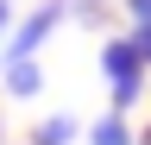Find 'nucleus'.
<instances>
[{
    "label": "nucleus",
    "mask_w": 151,
    "mask_h": 145,
    "mask_svg": "<svg viewBox=\"0 0 151 145\" xmlns=\"http://www.w3.org/2000/svg\"><path fill=\"white\" fill-rule=\"evenodd\" d=\"M120 6H126V19H132V32H145V25H151V0H120Z\"/></svg>",
    "instance_id": "nucleus-7"
},
{
    "label": "nucleus",
    "mask_w": 151,
    "mask_h": 145,
    "mask_svg": "<svg viewBox=\"0 0 151 145\" xmlns=\"http://www.w3.org/2000/svg\"><path fill=\"white\" fill-rule=\"evenodd\" d=\"M69 19V0H44V6H32L25 19H13V32H6V63H25V57H38V50H44V38L57 25Z\"/></svg>",
    "instance_id": "nucleus-2"
},
{
    "label": "nucleus",
    "mask_w": 151,
    "mask_h": 145,
    "mask_svg": "<svg viewBox=\"0 0 151 145\" xmlns=\"http://www.w3.org/2000/svg\"><path fill=\"white\" fill-rule=\"evenodd\" d=\"M0 82H6L13 101H32L38 88H44V69H38V57H25V63H6V69H0Z\"/></svg>",
    "instance_id": "nucleus-3"
},
{
    "label": "nucleus",
    "mask_w": 151,
    "mask_h": 145,
    "mask_svg": "<svg viewBox=\"0 0 151 145\" xmlns=\"http://www.w3.org/2000/svg\"><path fill=\"white\" fill-rule=\"evenodd\" d=\"M76 139H82V120H76V114H50V120L32 126L25 145H76Z\"/></svg>",
    "instance_id": "nucleus-4"
},
{
    "label": "nucleus",
    "mask_w": 151,
    "mask_h": 145,
    "mask_svg": "<svg viewBox=\"0 0 151 145\" xmlns=\"http://www.w3.org/2000/svg\"><path fill=\"white\" fill-rule=\"evenodd\" d=\"M0 145H6V120H0Z\"/></svg>",
    "instance_id": "nucleus-10"
},
{
    "label": "nucleus",
    "mask_w": 151,
    "mask_h": 145,
    "mask_svg": "<svg viewBox=\"0 0 151 145\" xmlns=\"http://www.w3.org/2000/svg\"><path fill=\"white\" fill-rule=\"evenodd\" d=\"M101 76H107V107L132 114V101L145 95V57L132 50V38H107L101 44Z\"/></svg>",
    "instance_id": "nucleus-1"
},
{
    "label": "nucleus",
    "mask_w": 151,
    "mask_h": 145,
    "mask_svg": "<svg viewBox=\"0 0 151 145\" xmlns=\"http://www.w3.org/2000/svg\"><path fill=\"white\" fill-rule=\"evenodd\" d=\"M88 145H139V133H132L126 114H113V107H107L101 120H88Z\"/></svg>",
    "instance_id": "nucleus-5"
},
{
    "label": "nucleus",
    "mask_w": 151,
    "mask_h": 145,
    "mask_svg": "<svg viewBox=\"0 0 151 145\" xmlns=\"http://www.w3.org/2000/svg\"><path fill=\"white\" fill-rule=\"evenodd\" d=\"M69 13H76L82 25H101V19H107V0H69Z\"/></svg>",
    "instance_id": "nucleus-6"
},
{
    "label": "nucleus",
    "mask_w": 151,
    "mask_h": 145,
    "mask_svg": "<svg viewBox=\"0 0 151 145\" xmlns=\"http://www.w3.org/2000/svg\"><path fill=\"white\" fill-rule=\"evenodd\" d=\"M139 145H151V126H139Z\"/></svg>",
    "instance_id": "nucleus-9"
},
{
    "label": "nucleus",
    "mask_w": 151,
    "mask_h": 145,
    "mask_svg": "<svg viewBox=\"0 0 151 145\" xmlns=\"http://www.w3.org/2000/svg\"><path fill=\"white\" fill-rule=\"evenodd\" d=\"M6 32H13V6L0 0V44H6Z\"/></svg>",
    "instance_id": "nucleus-8"
}]
</instances>
